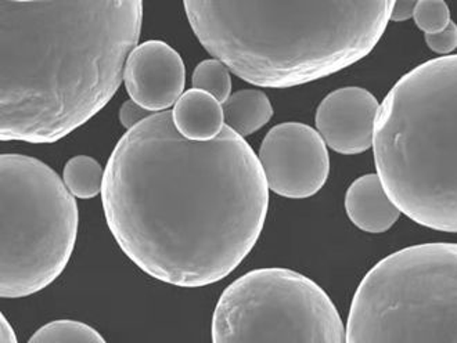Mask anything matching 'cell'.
I'll return each mask as SVG.
<instances>
[{
  "label": "cell",
  "instance_id": "cell-8",
  "mask_svg": "<svg viewBox=\"0 0 457 343\" xmlns=\"http://www.w3.org/2000/svg\"><path fill=\"white\" fill-rule=\"evenodd\" d=\"M261 167L269 189L286 198H309L320 192L330 174V158L318 130L286 122L269 130L261 144Z\"/></svg>",
  "mask_w": 457,
  "mask_h": 343
},
{
  "label": "cell",
  "instance_id": "cell-5",
  "mask_svg": "<svg viewBox=\"0 0 457 343\" xmlns=\"http://www.w3.org/2000/svg\"><path fill=\"white\" fill-rule=\"evenodd\" d=\"M346 343H457V244L413 245L380 260L356 290Z\"/></svg>",
  "mask_w": 457,
  "mask_h": 343
},
{
  "label": "cell",
  "instance_id": "cell-17",
  "mask_svg": "<svg viewBox=\"0 0 457 343\" xmlns=\"http://www.w3.org/2000/svg\"><path fill=\"white\" fill-rule=\"evenodd\" d=\"M414 22L426 35L436 34L448 27L451 20L449 6L442 0L418 2L414 10Z\"/></svg>",
  "mask_w": 457,
  "mask_h": 343
},
{
  "label": "cell",
  "instance_id": "cell-15",
  "mask_svg": "<svg viewBox=\"0 0 457 343\" xmlns=\"http://www.w3.org/2000/svg\"><path fill=\"white\" fill-rule=\"evenodd\" d=\"M29 343H107L90 325L75 320H56L40 327Z\"/></svg>",
  "mask_w": 457,
  "mask_h": 343
},
{
  "label": "cell",
  "instance_id": "cell-4",
  "mask_svg": "<svg viewBox=\"0 0 457 343\" xmlns=\"http://www.w3.org/2000/svg\"><path fill=\"white\" fill-rule=\"evenodd\" d=\"M373 149L402 214L457 233V54L429 60L394 85L378 110Z\"/></svg>",
  "mask_w": 457,
  "mask_h": 343
},
{
  "label": "cell",
  "instance_id": "cell-13",
  "mask_svg": "<svg viewBox=\"0 0 457 343\" xmlns=\"http://www.w3.org/2000/svg\"><path fill=\"white\" fill-rule=\"evenodd\" d=\"M222 107L226 127L243 139L265 127L273 117L272 102L262 90L236 92Z\"/></svg>",
  "mask_w": 457,
  "mask_h": 343
},
{
  "label": "cell",
  "instance_id": "cell-2",
  "mask_svg": "<svg viewBox=\"0 0 457 343\" xmlns=\"http://www.w3.org/2000/svg\"><path fill=\"white\" fill-rule=\"evenodd\" d=\"M142 21L140 0H2L0 140L59 142L102 111Z\"/></svg>",
  "mask_w": 457,
  "mask_h": 343
},
{
  "label": "cell",
  "instance_id": "cell-1",
  "mask_svg": "<svg viewBox=\"0 0 457 343\" xmlns=\"http://www.w3.org/2000/svg\"><path fill=\"white\" fill-rule=\"evenodd\" d=\"M102 204L115 241L145 274L207 287L257 244L269 187L258 155L230 127L193 142L164 111L120 137L104 169Z\"/></svg>",
  "mask_w": 457,
  "mask_h": 343
},
{
  "label": "cell",
  "instance_id": "cell-18",
  "mask_svg": "<svg viewBox=\"0 0 457 343\" xmlns=\"http://www.w3.org/2000/svg\"><path fill=\"white\" fill-rule=\"evenodd\" d=\"M426 44L436 54H449L457 47V24L449 22L445 29L436 34L424 35Z\"/></svg>",
  "mask_w": 457,
  "mask_h": 343
},
{
  "label": "cell",
  "instance_id": "cell-16",
  "mask_svg": "<svg viewBox=\"0 0 457 343\" xmlns=\"http://www.w3.org/2000/svg\"><path fill=\"white\" fill-rule=\"evenodd\" d=\"M193 89L215 97L220 104L232 96L230 69L217 59L204 60L195 67L192 78Z\"/></svg>",
  "mask_w": 457,
  "mask_h": 343
},
{
  "label": "cell",
  "instance_id": "cell-14",
  "mask_svg": "<svg viewBox=\"0 0 457 343\" xmlns=\"http://www.w3.org/2000/svg\"><path fill=\"white\" fill-rule=\"evenodd\" d=\"M62 182L75 198L89 200L102 192L104 170L95 158L77 155L65 164Z\"/></svg>",
  "mask_w": 457,
  "mask_h": 343
},
{
  "label": "cell",
  "instance_id": "cell-11",
  "mask_svg": "<svg viewBox=\"0 0 457 343\" xmlns=\"http://www.w3.org/2000/svg\"><path fill=\"white\" fill-rule=\"evenodd\" d=\"M345 210L358 229L380 234L395 225L401 210L386 194L378 175L359 177L345 194Z\"/></svg>",
  "mask_w": 457,
  "mask_h": 343
},
{
  "label": "cell",
  "instance_id": "cell-20",
  "mask_svg": "<svg viewBox=\"0 0 457 343\" xmlns=\"http://www.w3.org/2000/svg\"><path fill=\"white\" fill-rule=\"evenodd\" d=\"M418 2H394L391 9V21H406L414 16Z\"/></svg>",
  "mask_w": 457,
  "mask_h": 343
},
{
  "label": "cell",
  "instance_id": "cell-12",
  "mask_svg": "<svg viewBox=\"0 0 457 343\" xmlns=\"http://www.w3.org/2000/svg\"><path fill=\"white\" fill-rule=\"evenodd\" d=\"M172 118L178 132L193 142H210L226 127L222 104L197 89L182 94L173 107Z\"/></svg>",
  "mask_w": 457,
  "mask_h": 343
},
{
  "label": "cell",
  "instance_id": "cell-3",
  "mask_svg": "<svg viewBox=\"0 0 457 343\" xmlns=\"http://www.w3.org/2000/svg\"><path fill=\"white\" fill-rule=\"evenodd\" d=\"M393 4L187 0L183 6L200 44L233 74L255 86L291 87L368 56Z\"/></svg>",
  "mask_w": 457,
  "mask_h": 343
},
{
  "label": "cell",
  "instance_id": "cell-9",
  "mask_svg": "<svg viewBox=\"0 0 457 343\" xmlns=\"http://www.w3.org/2000/svg\"><path fill=\"white\" fill-rule=\"evenodd\" d=\"M124 82L130 100L154 114L164 112L182 97L185 62L165 42L147 41L137 45L128 57Z\"/></svg>",
  "mask_w": 457,
  "mask_h": 343
},
{
  "label": "cell",
  "instance_id": "cell-19",
  "mask_svg": "<svg viewBox=\"0 0 457 343\" xmlns=\"http://www.w3.org/2000/svg\"><path fill=\"white\" fill-rule=\"evenodd\" d=\"M153 114H154V112L143 109L142 105L137 104V102H133V100H128V102L120 105V125H122L125 129L130 130L133 129V127H137V125L142 124L143 121L152 117Z\"/></svg>",
  "mask_w": 457,
  "mask_h": 343
},
{
  "label": "cell",
  "instance_id": "cell-21",
  "mask_svg": "<svg viewBox=\"0 0 457 343\" xmlns=\"http://www.w3.org/2000/svg\"><path fill=\"white\" fill-rule=\"evenodd\" d=\"M0 343H19L14 330L4 314L0 315Z\"/></svg>",
  "mask_w": 457,
  "mask_h": 343
},
{
  "label": "cell",
  "instance_id": "cell-10",
  "mask_svg": "<svg viewBox=\"0 0 457 343\" xmlns=\"http://www.w3.org/2000/svg\"><path fill=\"white\" fill-rule=\"evenodd\" d=\"M378 99L363 87L334 90L316 111V129L330 149L340 154L365 152L374 143Z\"/></svg>",
  "mask_w": 457,
  "mask_h": 343
},
{
  "label": "cell",
  "instance_id": "cell-7",
  "mask_svg": "<svg viewBox=\"0 0 457 343\" xmlns=\"http://www.w3.org/2000/svg\"><path fill=\"white\" fill-rule=\"evenodd\" d=\"M212 343H346V332L323 288L294 270L268 267L222 292Z\"/></svg>",
  "mask_w": 457,
  "mask_h": 343
},
{
  "label": "cell",
  "instance_id": "cell-6",
  "mask_svg": "<svg viewBox=\"0 0 457 343\" xmlns=\"http://www.w3.org/2000/svg\"><path fill=\"white\" fill-rule=\"evenodd\" d=\"M0 297H31L60 277L77 241L78 205L62 177L37 158L2 154Z\"/></svg>",
  "mask_w": 457,
  "mask_h": 343
}]
</instances>
